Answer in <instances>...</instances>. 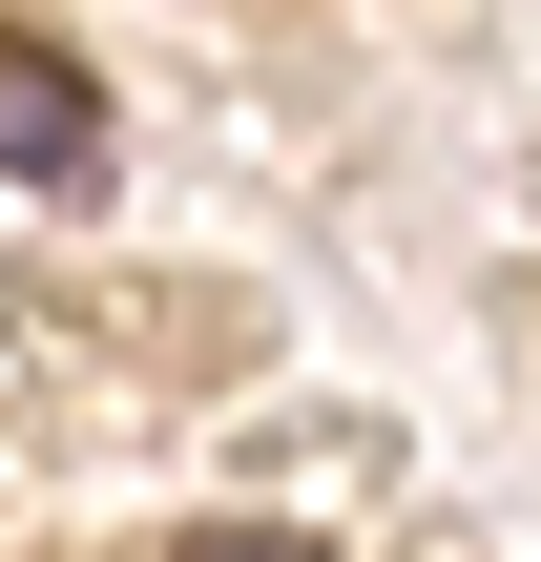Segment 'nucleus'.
<instances>
[{
	"label": "nucleus",
	"mask_w": 541,
	"mask_h": 562,
	"mask_svg": "<svg viewBox=\"0 0 541 562\" xmlns=\"http://www.w3.org/2000/svg\"><path fill=\"white\" fill-rule=\"evenodd\" d=\"M167 562H313V542H271V521H208V542H167Z\"/></svg>",
	"instance_id": "obj_2"
},
{
	"label": "nucleus",
	"mask_w": 541,
	"mask_h": 562,
	"mask_svg": "<svg viewBox=\"0 0 541 562\" xmlns=\"http://www.w3.org/2000/svg\"><path fill=\"white\" fill-rule=\"evenodd\" d=\"M63 167H104V83L63 42H0V188H63Z\"/></svg>",
	"instance_id": "obj_1"
}]
</instances>
